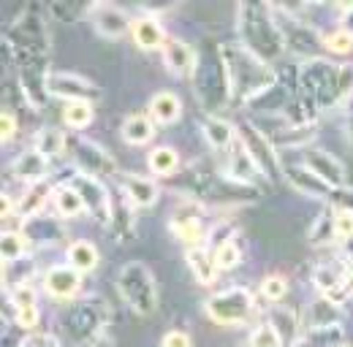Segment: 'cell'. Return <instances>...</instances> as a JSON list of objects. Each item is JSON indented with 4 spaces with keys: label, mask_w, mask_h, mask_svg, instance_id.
<instances>
[{
    "label": "cell",
    "mask_w": 353,
    "mask_h": 347,
    "mask_svg": "<svg viewBox=\"0 0 353 347\" xmlns=\"http://www.w3.org/2000/svg\"><path fill=\"white\" fill-rule=\"evenodd\" d=\"M68 185H74L77 190H79V196L85 198V204H88V212L92 217H98V220H103V222H109L112 215H114V209H112V201H109V193H106V187L101 185V179H92V176H85V174L77 171V176H71V182Z\"/></svg>",
    "instance_id": "30bf717a"
},
{
    "label": "cell",
    "mask_w": 353,
    "mask_h": 347,
    "mask_svg": "<svg viewBox=\"0 0 353 347\" xmlns=\"http://www.w3.org/2000/svg\"><path fill=\"white\" fill-rule=\"evenodd\" d=\"M250 347H283V339L277 337V331L269 323H264L250 334Z\"/></svg>",
    "instance_id": "f35d334b"
},
{
    "label": "cell",
    "mask_w": 353,
    "mask_h": 347,
    "mask_svg": "<svg viewBox=\"0 0 353 347\" xmlns=\"http://www.w3.org/2000/svg\"><path fill=\"white\" fill-rule=\"evenodd\" d=\"M131 33H133V41L139 49H144V52H152V49H163L166 46V33H163V28H161V22L155 19V17H139V19H133L131 25Z\"/></svg>",
    "instance_id": "e0dca14e"
},
{
    "label": "cell",
    "mask_w": 353,
    "mask_h": 347,
    "mask_svg": "<svg viewBox=\"0 0 353 347\" xmlns=\"http://www.w3.org/2000/svg\"><path fill=\"white\" fill-rule=\"evenodd\" d=\"M215 266L218 269H234V266H239V247H236V242H225L221 247H215Z\"/></svg>",
    "instance_id": "74e56055"
},
{
    "label": "cell",
    "mask_w": 353,
    "mask_h": 347,
    "mask_svg": "<svg viewBox=\"0 0 353 347\" xmlns=\"http://www.w3.org/2000/svg\"><path fill=\"white\" fill-rule=\"evenodd\" d=\"M302 90L318 106H340L353 98V65H332L326 60H307L299 71Z\"/></svg>",
    "instance_id": "7a4b0ae2"
},
{
    "label": "cell",
    "mask_w": 353,
    "mask_h": 347,
    "mask_svg": "<svg viewBox=\"0 0 353 347\" xmlns=\"http://www.w3.org/2000/svg\"><path fill=\"white\" fill-rule=\"evenodd\" d=\"M288 174V182L302 193V196H307V198H321V201H326L332 193H334V187H329L326 182H321L315 174L310 171L307 166H294V169H285Z\"/></svg>",
    "instance_id": "d6986e66"
},
{
    "label": "cell",
    "mask_w": 353,
    "mask_h": 347,
    "mask_svg": "<svg viewBox=\"0 0 353 347\" xmlns=\"http://www.w3.org/2000/svg\"><path fill=\"white\" fill-rule=\"evenodd\" d=\"M334 236L340 242L353 239V209L351 207H334Z\"/></svg>",
    "instance_id": "e575fe53"
},
{
    "label": "cell",
    "mask_w": 353,
    "mask_h": 347,
    "mask_svg": "<svg viewBox=\"0 0 353 347\" xmlns=\"http://www.w3.org/2000/svg\"><path fill=\"white\" fill-rule=\"evenodd\" d=\"M239 39L242 46H248L256 57L264 63H272L283 57L285 52V39L274 17H269L266 8H253V6H239Z\"/></svg>",
    "instance_id": "3957f363"
},
{
    "label": "cell",
    "mask_w": 353,
    "mask_h": 347,
    "mask_svg": "<svg viewBox=\"0 0 353 347\" xmlns=\"http://www.w3.org/2000/svg\"><path fill=\"white\" fill-rule=\"evenodd\" d=\"M52 193H54V187L49 185V182H36V185H30V190L19 198V204H17V215L19 217H36V212L41 209L46 204V198H52Z\"/></svg>",
    "instance_id": "4316f807"
},
{
    "label": "cell",
    "mask_w": 353,
    "mask_h": 347,
    "mask_svg": "<svg viewBox=\"0 0 353 347\" xmlns=\"http://www.w3.org/2000/svg\"><path fill=\"white\" fill-rule=\"evenodd\" d=\"M172 231H174L176 236L188 244V250H193V247H201V242H204V228H201V220L196 215H190L188 209H179L174 217H172Z\"/></svg>",
    "instance_id": "7402d4cb"
},
{
    "label": "cell",
    "mask_w": 353,
    "mask_h": 347,
    "mask_svg": "<svg viewBox=\"0 0 353 347\" xmlns=\"http://www.w3.org/2000/svg\"><path fill=\"white\" fill-rule=\"evenodd\" d=\"M239 138H242V147H245V152L250 155V160L256 163V169L261 176L266 179H277L283 169H280V160H277V149L272 147V141L266 138V133L256 128V125H250V123H245V125H239Z\"/></svg>",
    "instance_id": "52a82bcc"
},
{
    "label": "cell",
    "mask_w": 353,
    "mask_h": 347,
    "mask_svg": "<svg viewBox=\"0 0 353 347\" xmlns=\"http://www.w3.org/2000/svg\"><path fill=\"white\" fill-rule=\"evenodd\" d=\"M221 63L225 87H228V98L256 101L264 90L277 85V76L269 68V63H264L261 57H256L242 43H225V46H221Z\"/></svg>",
    "instance_id": "6da1fadb"
},
{
    "label": "cell",
    "mask_w": 353,
    "mask_h": 347,
    "mask_svg": "<svg viewBox=\"0 0 353 347\" xmlns=\"http://www.w3.org/2000/svg\"><path fill=\"white\" fill-rule=\"evenodd\" d=\"M163 63L174 76H193L196 71V52L179 39H169L163 46Z\"/></svg>",
    "instance_id": "9a60e30c"
},
{
    "label": "cell",
    "mask_w": 353,
    "mask_h": 347,
    "mask_svg": "<svg viewBox=\"0 0 353 347\" xmlns=\"http://www.w3.org/2000/svg\"><path fill=\"white\" fill-rule=\"evenodd\" d=\"M256 312V296L248 288H225L221 293L210 296L207 315L218 326H242Z\"/></svg>",
    "instance_id": "5b68a950"
},
{
    "label": "cell",
    "mask_w": 353,
    "mask_h": 347,
    "mask_svg": "<svg viewBox=\"0 0 353 347\" xmlns=\"http://www.w3.org/2000/svg\"><path fill=\"white\" fill-rule=\"evenodd\" d=\"M25 233L22 231H3V242H0V247H3V263H17V260H22L25 255Z\"/></svg>",
    "instance_id": "1f68e13d"
},
{
    "label": "cell",
    "mask_w": 353,
    "mask_h": 347,
    "mask_svg": "<svg viewBox=\"0 0 353 347\" xmlns=\"http://www.w3.org/2000/svg\"><path fill=\"white\" fill-rule=\"evenodd\" d=\"M46 169H49V160H46L44 155H39L36 149H30V152H25V155L17 158V163H14V176L36 185V182H44Z\"/></svg>",
    "instance_id": "d4e9b609"
},
{
    "label": "cell",
    "mask_w": 353,
    "mask_h": 347,
    "mask_svg": "<svg viewBox=\"0 0 353 347\" xmlns=\"http://www.w3.org/2000/svg\"><path fill=\"white\" fill-rule=\"evenodd\" d=\"M22 233H25V239L33 242V244H54V242L65 239V231L57 228V220H44V217H30V220H25Z\"/></svg>",
    "instance_id": "44dd1931"
},
{
    "label": "cell",
    "mask_w": 353,
    "mask_h": 347,
    "mask_svg": "<svg viewBox=\"0 0 353 347\" xmlns=\"http://www.w3.org/2000/svg\"><path fill=\"white\" fill-rule=\"evenodd\" d=\"M33 149L49 160V158H57V155H63L68 149V138L60 128H44L39 130V136L33 141Z\"/></svg>",
    "instance_id": "f1b7e54d"
},
{
    "label": "cell",
    "mask_w": 353,
    "mask_h": 347,
    "mask_svg": "<svg viewBox=\"0 0 353 347\" xmlns=\"http://www.w3.org/2000/svg\"><path fill=\"white\" fill-rule=\"evenodd\" d=\"M345 106H348V141H351V147H353V98Z\"/></svg>",
    "instance_id": "7dc6e473"
},
{
    "label": "cell",
    "mask_w": 353,
    "mask_h": 347,
    "mask_svg": "<svg viewBox=\"0 0 353 347\" xmlns=\"http://www.w3.org/2000/svg\"><path fill=\"white\" fill-rule=\"evenodd\" d=\"M147 114H150L158 125H172V123L179 120V114H182V101H179V95L172 92V90H161V92H155V95L150 98Z\"/></svg>",
    "instance_id": "ac0fdd59"
},
{
    "label": "cell",
    "mask_w": 353,
    "mask_h": 347,
    "mask_svg": "<svg viewBox=\"0 0 353 347\" xmlns=\"http://www.w3.org/2000/svg\"><path fill=\"white\" fill-rule=\"evenodd\" d=\"M117 288L125 304L131 306L136 315H155L158 309V285L152 271L141 263V260H131L120 269L117 274Z\"/></svg>",
    "instance_id": "277c9868"
},
{
    "label": "cell",
    "mask_w": 353,
    "mask_h": 347,
    "mask_svg": "<svg viewBox=\"0 0 353 347\" xmlns=\"http://www.w3.org/2000/svg\"><path fill=\"white\" fill-rule=\"evenodd\" d=\"M343 347H345V345H343Z\"/></svg>",
    "instance_id": "c3c4849f"
},
{
    "label": "cell",
    "mask_w": 353,
    "mask_h": 347,
    "mask_svg": "<svg viewBox=\"0 0 353 347\" xmlns=\"http://www.w3.org/2000/svg\"><path fill=\"white\" fill-rule=\"evenodd\" d=\"M46 92L54 98H65L68 103H90L101 95V90L88 76H79L71 71H52L46 79Z\"/></svg>",
    "instance_id": "ba28073f"
},
{
    "label": "cell",
    "mask_w": 353,
    "mask_h": 347,
    "mask_svg": "<svg viewBox=\"0 0 353 347\" xmlns=\"http://www.w3.org/2000/svg\"><path fill=\"white\" fill-rule=\"evenodd\" d=\"M185 260H188V266H190V271H193V277H196L199 285H212L215 282V277H218L221 269L215 266V258H210V253L204 247L188 250Z\"/></svg>",
    "instance_id": "cb8c5ba5"
},
{
    "label": "cell",
    "mask_w": 353,
    "mask_h": 347,
    "mask_svg": "<svg viewBox=\"0 0 353 347\" xmlns=\"http://www.w3.org/2000/svg\"><path fill=\"white\" fill-rule=\"evenodd\" d=\"M340 30H345V33H351V36H353V3L343 6V19H340Z\"/></svg>",
    "instance_id": "f6af8a7d"
},
{
    "label": "cell",
    "mask_w": 353,
    "mask_h": 347,
    "mask_svg": "<svg viewBox=\"0 0 353 347\" xmlns=\"http://www.w3.org/2000/svg\"><path fill=\"white\" fill-rule=\"evenodd\" d=\"M285 293H288V282L280 274H269L264 282H261V296H264L266 302L277 304Z\"/></svg>",
    "instance_id": "d590c367"
},
{
    "label": "cell",
    "mask_w": 353,
    "mask_h": 347,
    "mask_svg": "<svg viewBox=\"0 0 353 347\" xmlns=\"http://www.w3.org/2000/svg\"><path fill=\"white\" fill-rule=\"evenodd\" d=\"M147 166L150 171L158 174V176H169L179 169V155H176L174 147H155L147 158Z\"/></svg>",
    "instance_id": "4dcf8cb0"
},
{
    "label": "cell",
    "mask_w": 353,
    "mask_h": 347,
    "mask_svg": "<svg viewBox=\"0 0 353 347\" xmlns=\"http://www.w3.org/2000/svg\"><path fill=\"white\" fill-rule=\"evenodd\" d=\"M343 326H321V328H307V334L299 337L294 347H343Z\"/></svg>",
    "instance_id": "83f0119b"
},
{
    "label": "cell",
    "mask_w": 353,
    "mask_h": 347,
    "mask_svg": "<svg viewBox=\"0 0 353 347\" xmlns=\"http://www.w3.org/2000/svg\"><path fill=\"white\" fill-rule=\"evenodd\" d=\"M302 166H307L321 182H326L334 190L345 187V166L332 152H326V149H310L307 155H305V163Z\"/></svg>",
    "instance_id": "7c38bea8"
},
{
    "label": "cell",
    "mask_w": 353,
    "mask_h": 347,
    "mask_svg": "<svg viewBox=\"0 0 353 347\" xmlns=\"http://www.w3.org/2000/svg\"><path fill=\"white\" fill-rule=\"evenodd\" d=\"M269 326L277 331V337L283 339V345H296L299 342V315L291 309V306H280V304H272L269 309Z\"/></svg>",
    "instance_id": "2e32d148"
},
{
    "label": "cell",
    "mask_w": 353,
    "mask_h": 347,
    "mask_svg": "<svg viewBox=\"0 0 353 347\" xmlns=\"http://www.w3.org/2000/svg\"><path fill=\"white\" fill-rule=\"evenodd\" d=\"M321 43H323L332 54H351L353 52V36L351 33H345V30H334V33L323 36Z\"/></svg>",
    "instance_id": "8d00e7d4"
},
{
    "label": "cell",
    "mask_w": 353,
    "mask_h": 347,
    "mask_svg": "<svg viewBox=\"0 0 353 347\" xmlns=\"http://www.w3.org/2000/svg\"><path fill=\"white\" fill-rule=\"evenodd\" d=\"M310 239H312V244H326V242L337 239L334 236V207H329L326 215L315 220V225L310 231Z\"/></svg>",
    "instance_id": "836d02e7"
},
{
    "label": "cell",
    "mask_w": 353,
    "mask_h": 347,
    "mask_svg": "<svg viewBox=\"0 0 353 347\" xmlns=\"http://www.w3.org/2000/svg\"><path fill=\"white\" fill-rule=\"evenodd\" d=\"M52 207H54L57 217H63V220H71V217H79L88 212V204H85V198L79 196V190H77L74 185H60V187H54V193H52Z\"/></svg>",
    "instance_id": "ffe728a7"
},
{
    "label": "cell",
    "mask_w": 353,
    "mask_h": 347,
    "mask_svg": "<svg viewBox=\"0 0 353 347\" xmlns=\"http://www.w3.org/2000/svg\"><path fill=\"white\" fill-rule=\"evenodd\" d=\"M90 22H92L95 33L109 39V41L123 39L133 25L131 19H128V14L123 8H117V6H112V3H95L90 8Z\"/></svg>",
    "instance_id": "9c48e42d"
},
{
    "label": "cell",
    "mask_w": 353,
    "mask_h": 347,
    "mask_svg": "<svg viewBox=\"0 0 353 347\" xmlns=\"http://www.w3.org/2000/svg\"><path fill=\"white\" fill-rule=\"evenodd\" d=\"M71 158L77 163V171L85 174V176H92V179H103V176H117V163L114 158L95 141L90 138H74L71 144Z\"/></svg>",
    "instance_id": "8992f818"
},
{
    "label": "cell",
    "mask_w": 353,
    "mask_h": 347,
    "mask_svg": "<svg viewBox=\"0 0 353 347\" xmlns=\"http://www.w3.org/2000/svg\"><path fill=\"white\" fill-rule=\"evenodd\" d=\"M14 136H17V120H14L11 112H3L0 114V138H3V144H8Z\"/></svg>",
    "instance_id": "7bdbcfd3"
},
{
    "label": "cell",
    "mask_w": 353,
    "mask_h": 347,
    "mask_svg": "<svg viewBox=\"0 0 353 347\" xmlns=\"http://www.w3.org/2000/svg\"><path fill=\"white\" fill-rule=\"evenodd\" d=\"M312 282L323 293V299H332L334 304L351 291V274L337 263H321L312 271Z\"/></svg>",
    "instance_id": "8fae6325"
},
{
    "label": "cell",
    "mask_w": 353,
    "mask_h": 347,
    "mask_svg": "<svg viewBox=\"0 0 353 347\" xmlns=\"http://www.w3.org/2000/svg\"><path fill=\"white\" fill-rule=\"evenodd\" d=\"M39 323V306H22L17 309V326L25 331H33Z\"/></svg>",
    "instance_id": "b9f144b4"
},
{
    "label": "cell",
    "mask_w": 353,
    "mask_h": 347,
    "mask_svg": "<svg viewBox=\"0 0 353 347\" xmlns=\"http://www.w3.org/2000/svg\"><path fill=\"white\" fill-rule=\"evenodd\" d=\"M19 347H63V345H60V339H57L54 334H49V331H30V334L22 339Z\"/></svg>",
    "instance_id": "60d3db41"
},
{
    "label": "cell",
    "mask_w": 353,
    "mask_h": 347,
    "mask_svg": "<svg viewBox=\"0 0 353 347\" xmlns=\"http://www.w3.org/2000/svg\"><path fill=\"white\" fill-rule=\"evenodd\" d=\"M11 302H14L17 309H22V306H39L36 288H30V285H19V288H14V291H11Z\"/></svg>",
    "instance_id": "ab89813d"
},
{
    "label": "cell",
    "mask_w": 353,
    "mask_h": 347,
    "mask_svg": "<svg viewBox=\"0 0 353 347\" xmlns=\"http://www.w3.org/2000/svg\"><path fill=\"white\" fill-rule=\"evenodd\" d=\"M152 136H155V120L150 114H131V117H125V123H123V138L128 144L144 147V144L152 141Z\"/></svg>",
    "instance_id": "603a6c76"
},
{
    "label": "cell",
    "mask_w": 353,
    "mask_h": 347,
    "mask_svg": "<svg viewBox=\"0 0 353 347\" xmlns=\"http://www.w3.org/2000/svg\"><path fill=\"white\" fill-rule=\"evenodd\" d=\"M204 136H207V141H210V147L212 149H228V147H234V141H236V128L231 125V123H225L221 117H207L204 120Z\"/></svg>",
    "instance_id": "484cf974"
},
{
    "label": "cell",
    "mask_w": 353,
    "mask_h": 347,
    "mask_svg": "<svg viewBox=\"0 0 353 347\" xmlns=\"http://www.w3.org/2000/svg\"><path fill=\"white\" fill-rule=\"evenodd\" d=\"M161 347H193V339H190L185 331H169V334L161 339Z\"/></svg>",
    "instance_id": "ee69618b"
},
{
    "label": "cell",
    "mask_w": 353,
    "mask_h": 347,
    "mask_svg": "<svg viewBox=\"0 0 353 347\" xmlns=\"http://www.w3.org/2000/svg\"><path fill=\"white\" fill-rule=\"evenodd\" d=\"M63 123L74 130L88 128L92 123V103H68L63 112Z\"/></svg>",
    "instance_id": "d6a6232c"
},
{
    "label": "cell",
    "mask_w": 353,
    "mask_h": 347,
    "mask_svg": "<svg viewBox=\"0 0 353 347\" xmlns=\"http://www.w3.org/2000/svg\"><path fill=\"white\" fill-rule=\"evenodd\" d=\"M44 288L52 299H74L82 288V274L74 269V266H54L49 269L44 277Z\"/></svg>",
    "instance_id": "4fadbf2b"
},
{
    "label": "cell",
    "mask_w": 353,
    "mask_h": 347,
    "mask_svg": "<svg viewBox=\"0 0 353 347\" xmlns=\"http://www.w3.org/2000/svg\"><path fill=\"white\" fill-rule=\"evenodd\" d=\"M68 266H74L79 274H88L98 266V250L90 242H74L68 247Z\"/></svg>",
    "instance_id": "f546056e"
},
{
    "label": "cell",
    "mask_w": 353,
    "mask_h": 347,
    "mask_svg": "<svg viewBox=\"0 0 353 347\" xmlns=\"http://www.w3.org/2000/svg\"><path fill=\"white\" fill-rule=\"evenodd\" d=\"M343 258H345V263H351L353 266V239L343 242Z\"/></svg>",
    "instance_id": "bcb514c9"
},
{
    "label": "cell",
    "mask_w": 353,
    "mask_h": 347,
    "mask_svg": "<svg viewBox=\"0 0 353 347\" xmlns=\"http://www.w3.org/2000/svg\"><path fill=\"white\" fill-rule=\"evenodd\" d=\"M117 182L125 193V198L131 201L133 207H152L158 201V185L147 176H139V174H117Z\"/></svg>",
    "instance_id": "5bb4252c"
}]
</instances>
